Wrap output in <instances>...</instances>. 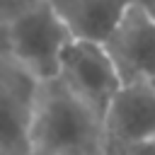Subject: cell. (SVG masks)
<instances>
[{
	"label": "cell",
	"mask_w": 155,
	"mask_h": 155,
	"mask_svg": "<svg viewBox=\"0 0 155 155\" xmlns=\"http://www.w3.org/2000/svg\"><path fill=\"white\" fill-rule=\"evenodd\" d=\"M104 150L131 153L138 143L155 138V85L124 82L104 111Z\"/></svg>",
	"instance_id": "obj_5"
},
{
	"label": "cell",
	"mask_w": 155,
	"mask_h": 155,
	"mask_svg": "<svg viewBox=\"0 0 155 155\" xmlns=\"http://www.w3.org/2000/svg\"><path fill=\"white\" fill-rule=\"evenodd\" d=\"M153 85H155V80H153Z\"/></svg>",
	"instance_id": "obj_9"
},
{
	"label": "cell",
	"mask_w": 155,
	"mask_h": 155,
	"mask_svg": "<svg viewBox=\"0 0 155 155\" xmlns=\"http://www.w3.org/2000/svg\"><path fill=\"white\" fill-rule=\"evenodd\" d=\"M138 2H140V5H143V7H145L153 17H155V0H138Z\"/></svg>",
	"instance_id": "obj_8"
},
{
	"label": "cell",
	"mask_w": 155,
	"mask_h": 155,
	"mask_svg": "<svg viewBox=\"0 0 155 155\" xmlns=\"http://www.w3.org/2000/svg\"><path fill=\"white\" fill-rule=\"evenodd\" d=\"M102 44L124 82L155 80V17L138 0L126 2Z\"/></svg>",
	"instance_id": "obj_4"
},
{
	"label": "cell",
	"mask_w": 155,
	"mask_h": 155,
	"mask_svg": "<svg viewBox=\"0 0 155 155\" xmlns=\"http://www.w3.org/2000/svg\"><path fill=\"white\" fill-rule=\"evenodd\" d=\"M126 2L128 0H68L65 5H53L68 22L73 36L102 41L116 24Z\"/></svg>",
	"instance_id": "obj_6"
},
{
	"label": "cell",
	"mask_w": 155,
	"mask_h": 155,
	"mask_svg": "<svg viewBox=\"0 0 155 155\" xmlns=\"http://www.w3.org/2000/svg\"><path fill=\"white\" fill-rule=\"evenodd\" d=\"M31 153L82 155L104 150V124L61 80L39 82L29 116Z\"/></svg>",
	"instance_id": "obj_1"
},
{
	"label": "cell",
	"mask_w": 155,
	"mask_h": 155,
	"mask_svg": "<svg viewBox=\"0 0 155 155\" xmlns=\"http://www.w3.org/2000/svg\"><path fill=\"white\" fill-rule=\"evenodd\" d=\"M56 80H61L75 97L104 119V111L119 87L124 85L114 61L97 39L73 36L61 53Z\"/></svg>",
	"instance_id": "obj_3"
},
{
	"label": "cell",
	"mask_w": 155,
	"mask_h": 155,
	"mask_svg": "<svg viewBox=\"0 0 155 155\" xmlns=\"http://www.w3.org/2000/svg\"><path fill=\"white\" fill-rule=\"evenodd\" d=\"M70 39L73 31L53 2H39L24 10L10 27L12 56L36 82L56 78L61 53Z\"/></svg>",
	"instance_id": "obj_2"
},
{
	"label": "cell",
	"mask_w": 155,
	"mask_h": 155,
	"mask_svg": "<svg viewBox=\"0 0 155 155\" xmlns=\"http://www.w3.org/2000/svg\"><path fill=\"white\" fill-rule=\"evenodd\" d=\"M29 116L31 99L0 87V153H31Z\"/></svg>",
	"instance_id": "obj_7"
}]
</instances>
